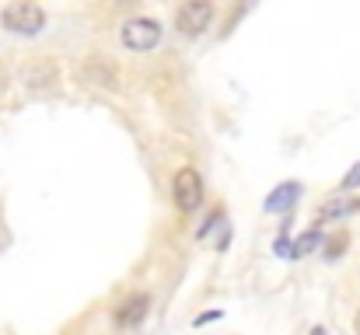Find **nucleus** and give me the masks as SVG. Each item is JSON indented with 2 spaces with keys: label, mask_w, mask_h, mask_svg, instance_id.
I'll list each match as a JSON object with an SVG mask.
<instances>
[{
  "label": "nucleus",
  "mask_w": 360,
  "mask_h": 335,
  "mask_svg": "<svg viewBox=\"0 0 360 335\" xmlns=\"http://www.w3.org/2000/svg\"><path fill=\"white\" fill-rule=\"evenodd\" d=\"M81 81H88V84H98V88H105V91H120V74L109 67V63H102V60H91V63H84L81 67Z\"/></svg>",
  "instance_id": "obj_8"
},
{
  "label": "nucleus",
  "mask_w": 360,
  "mask_h": 335,
  "mask_svg": "<svg viewBox=\"0 0 360 335\" xmlns=\"http://www.w3.org/2000/svg\"><path fill=\"white\" fill-rule=\"evenodd\" d=\"M311 335H329V332H326L322 325H315V329H311Z\"/></svg>",
  "instance_id": "obj_15"
},
{
  "label": "nucleus",
  "mask_w": 360,
  "mask_h": 335,
  "mask_svg": "<svg viewBox=\"0 0 360 335\" xmlns=\"http://www.w3.org/2000/svg\"><path fill=\"white\" fill-rule=\"evenodd\" d=\"M343 189H360V161L343 175Z\"/></svg>",
  "instance_id": "obj_13"
},
{
  "label": "nucleus",
  "mask_w": 360,
  "mask_h": 335,
  "mask_svg": "<svg viewBox=\"0 0 360 335\" xmlns=\"http://www.w3.org/2000/svg\"><path fill=\"white\" fill-rule=\"evenodd\" d=\"M319 244H322V230H319V227H315V230H304V234L294 241V248H290V258H304V255H311Z\"/></svg>",
  "instance_id": "obj_10"
},
{
  "label": "nucleus",
  "mask_w": 360,
  "mask_h": 335,
  "mask_svg": "<svg viewBox=\"0 0 360 335\" xmlns=\"http://www.w3.org/2000/svg\"><path fill=\"white\" fill-rule=\"evenodd\" d=\"M0 28L11 32V35H42L46 32V11L35 4V0H11L4 11H0Z\"/></svg>",
  "instance_id": "obj_1"
},
{
  "label": "nucleus",
  "mask_w": 360,
  "mask_h": 335,
  "mask_svg": "<svg viewBox=\"0 0 360 335\" xmlns=\"http://www.w3.org/2000/svg\"><path fill=\"white\" fill-rule=\"evenodd\" d=\"M120 39L129 53H150V49L161 46L165 28H161V21H154V18H129L120 28Z\"/></svg>",
  "instance_id": "obj_3"
},
{
  "label": "nucleus",
  "mask_w": 360,
  "mask_h": 335,
  "mask_svg": "<svg viewBox=\"0 0 360 335\" xmlns=\"http://www.w3.org/2000/svg\"><path fill=\"white\" fill-rule=\"evenodd\" d=\"M217 227H224V210H214V214L207 217V223L200 227V241H203V237H210V230H217Z\"/></svg>",
  "instance_id": "obj_12"
},
{
  "label": "nucleus",
  "mask_w": 360,
  "mask_h": 335,
  "mask_svg": "<svg viewBox=\"0 0 360 335\" xmlns=\"http://www.w3.org/2000/svg\"><path fill=\"white\" fill-rule=\"evenodd\" d=\"M297 196H301V185H297V182L276 185V189L269 192V199H266V214H283V210H290V206L297 203Z\"/></svg>",
  "instance_id": "obj_9"
},
{
  "label": "nucleus",
  "mask_w": 360,
  "mask_h": 335,
  "mask_svg": "<svg viewBox=\"0 0 360 335\" xmlns=\"http://www.w3.org/2000/svg\"><path fill=\"white\" fill-rule=\"evenodd\" d=\"M147 315H150V294H129L112 311V325L122 329V332H133L147 322Z\"/></svg>",
  "instance_id": "obj_5"
},
{
  "label": "nucleus",
  "mask_w": 360,
  "mask_h": 335,
  "mask_svg": "<svg viewBox=\"0 0 360 335\" xmlns=\"http://www.w3.org/2000/svg\"><path fill=\"white\" fill-rule=\"evenodd\" d=\"M172 203L179 206V214H196L203 203V178L196 168H179L172 178Z\"/></svg>",
  "instance_id": "obj_4"
},
{
  "label": "nucleus",
  "mask_w": 360,
  "mask_h": 335,
  "mask_svg": "<svg viewBox=\"0 0 360 335\" xmlns=\"http://www.w3.org/2000/svg\"><path fill=\"white\" fill-rule=\"evenodd\" d=\"M354 214H360V196H329V199L315 210V217L322 223L347 221V217H354Z\"/></svg>",
  "instance_id": "obj_7"
},
{
  "label": "nucleus",
  "mask_w": 360,
  "mask_h": 335,
  "mask_svg": "<svg viewBox=\"0 0 360 335\" xmlns=\"http://www.w3.org/2000/svg\"><path fill=\"white\" fill-rule=\"evenodd\" d=\"M347 244H350V237H347V234H336V237H329V244H326V258H340Z\"/></svg>",
  "instance_id": "obj_11"
},
{
  "label": "nucleus",
  "mask_w": 360,
  "mask_h": 335,
  "mask_svg": "<svg viewBox=\"0 0 360 335\" xmlns=\"http://www.w3.org/2000/svg\"><path fill=\"white\" fill-rule=\"evenodd\" d=\"M214 0H182L179 11H175V32L182 39H200L210 25H214Z\"/></svg>",
  "instance_id": "obj_2"
},
{
  "label": "nucleus",
  "mask_w": 360,
  "mask_h": 335,
  "mask_svg": "<svg viewBox=\"0 0 360 335\" xmlns=\"http://www.w3.org/2000/svg\"><path fill=\"white\" fill-rule=\"evenodd\" d=\"M4 88H7V74L0 70V91H4Z\"/></svg>",
  "instance_id": "obj_16"
},
{
  "label": "nucleus",
  "mask_w": 360,
  "mask_h": 335,
  "mask_svg": "<svg viewBox=\"0 0 360 335\" xmlns=\"http://www.w3.org/2000/svg\"><path fill=\"white\" fill-rule=\"evenodd\" d=\"M21 84L32 91V95H46L60 84V67L53 60H35L21 70Z\"/></svg>",
  "instance_id": "obj_6"
},
{
  "label": "nucleus",
  "mask_w": 360,
  "mask_h": 335,
  "mask_svg": "<svg viewBox=\"0 0 360 335\" xmlns=\"http://www.w3.org/2000/svg\"><path fill=\"white\" fill-rule=\"evenodd\" d=\"M217 318H221V311H203V315H196V318H193V325L200 329V325H210V322H217Z\"/></svg>",
  "instance_id": "obj_14"
}]
</instances>
